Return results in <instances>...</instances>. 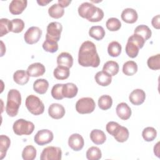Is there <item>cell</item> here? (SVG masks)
<instances>
[{"label":"cell","instance_id":"7c38bea8","mask_svg":"<svg viewBox=\"0 0 160 160\" xmlns=\"http://www.w3.org/2000/svg\"><path fill=\"white\" fill-rule=\"evenodd\" d=\"M65 109L60 104L52 103L48 108V114L53 119H59L62 118L65 114Z\"/></svg>","mask_w":160,"mask_h":160},{"label":"cell","instance_id":"4dcf8cb0","mask_svg":"<svg viewBox=\"0 0 160 160\" xmlns=\"http://www.w3.org/2000/svg\"><path fill=\"white\" fill-rule=\"evenodd\" d=\"M48 13L51 17L58 19L64 15V10L59 4H54L49 8Z\"/></svg>","mask_w":160,"mask_h":160},{"label":"cell","instance_id":"f1b7e54d","mask_svg":"<svg viewBox=\"0 0 160 160\" xmlns=\"http://www.w3.org/2000/svg\"><path fill=\"white\" fill-rule=\"evenodd\" d=\"M134 32V34H138L141 36L142 38H143V39L145 41L149 39L152 34V32L150 28L148 26L144 25V24L138 26L135 28Z\"/></svg>","mask_w":160,"mask_h":160},{"label":"cell","instance_id":"f35d334b","mask_svg":"<svg viewBox=\"0 0 160 160\" xmlns=\"http://www.w3.org/2000/svg\"><path fill=\"white\" fill-rule=\"evenodd\" d=\"M0 36L2 37L11 31V21L7 18H1L0 19Z\"/></svg>","mask_w":160,"mask_h":160},{"label":"cell","instance_id":"e575fe53","mask_svg":"<svg viewBox=\"0 0 160 160\" xmlns=\"http://www.w3.org/2000/svg\"><path fill=\"white\" fill-rule=\"evenodd\" d=\"M102 157L100 149L96 146L89 148L86 152V158L89 160H98Z\"/></svg>","mask_w":160,"mask_h":160},{"label":"cell","instance_id":"9a60e30c","mask_svg":"<svg viewBox=\"0 0 160 160\" xmlns=\"http://www.w3.org/2000/svg\"><path fill=\"white\" fill-rule=\"evenodd\" d=\"M46 71L45 66L40 62H34L29 66L27 72L29 76L38 77L44 74Z\"/></svg>","mask_w":160,"mask_h":160},{"label":"cell","instance_id":"83f0119b","mask_svg":"<svg viewBox=\"0 0 160 160\" xmlns=\"http://www.w3.org/2000/svg\"><path fill=\"white\" fill-rule=\"evenodd\" d=\"M89 34L91 37L95 39L96 40H101L105 36V31L104 28L101 26H93L89 31Z\"/></svg>","mask_w":160,"mask_h":160},{"label":"cell","instance_id":"4316f807","mask_svg":"<svg viewBox=\"0 0 160 160\" xmlns=\"http://www.w3.org/2000/svg\"><path fill=\"white\" fill-rule=\"evenodd\" d=\"M11 144V141L8 136L1 135L0 136V159H2L6 155V152Z\"/></svg>","mask_w":160,"mask_h":160},{"label":"cell","instance_id":"3957f363","mask_svg":"<svg viewBox=\"0 0 160 160\" xmlns=\"http://www.w3.org/2000/svg\"><path fill=\"white\" fill-rule=\"evenodd\" d=\"M26 106L31 114L36 116L42 114L44 111V105L42 101L38 96L33 94L26 98Z\"/></svg>","mask_w":160,"mask_h":160},{"label":"cell","instance_id":"8fae6325","mask_svg":"<svg viewBox=\"0 0 160 160\" xmlns=\"http://www.w3.org/2000/svg\"><path fill=\"white\" fill-rule=\"evenodd\" d=\"M84 141L81 135L78 133L71 134L68 139V145L74 151H78L82 149Z\"/></svg>","mask_w":160,"mask_h":160},{"label":"cell","instance_id":"f546056e","mask_svg":"<svg viewBox=\"0 0 160 160\" xmlns=\"http://www.w3.org/2000/svg\"><path fill=\"white\" fill-rule=\"evenodd\" d=\"M138 71V65L133 61L126 62L122 66V72L126 76H132Z\"/></svg>","mask_w":160,"mask_h":160},{"label":"cell","instance_id":"d6a6232c","mask_svg":"<svg viewBox=\"0 0 160 160\" xmlns=\"http://www.w3.org/2000/svg\"><path fill=\"white\" fill-rule=\"evenodd\" d=\"M121 45L118 41H112L108 47V52L112 57H118L121 52Z\"/></svg>","mask_w":160,"mask_h":160},{"label":"cell","instance_id":"60d3db41","mask_svg":"<svg viewBox=\"0 0 160 160\" xmlns=\"http://www.w3.org/2000/svg\"><path fill=\"white\" fill-rule=\"evenodd\" d=\"M63 86L64 84H56L53 86L51 89V95L54 99L61 100L64 98L62 94Z\"/></svg>","mask_w":160,"mask_h":160},{"label":"cell","instance_id":"30bf717a","mask_svg":"<svg viewBox=\"0 0 160 160\" xmlns=\"http://www.w3.org/2000/svg\"><path fill=\"white\" fill-rule=\"evenodd\" d=\"M54 136L52 131L49 129H41L38 131L34 138V142L39 145L44 146L51 142L53 139Z\"/></svg>","mask_w":160,"mask_h":160},{"label":"cell","instance_id":"e0dca14e","mask_svg":"<svg viewBox=\"0 0 160 160\" xmlns=\"http://www.w3.org/2000/svg\"><path fill=\"white\" fill-rule=\"evenodd\" d=\"M138 16L136 10L132 8H126L121 13L122 19L127 23H134L138 19Z\"/></svg>","mask_w":160,"mask_h":160},{"label":"cell","instance_id":"8992f818","mask_svg":"<svg viewBox=\"0 0 160 160\" xmlns=\"http://www.w3.org/2000/svg\"><path fill=\"white\" fill-rule=\"evenodd\" d=\"M62 30V26L60 22H52L49 23L47 26L46 40L58 42L60 39Z\"/></svg>","mask_w":160,"mask_h":160},{"label":"cell","instance_id":"8d00e7d4","mask_svg":"<svg viewBox=\"0 0 160 160\" xmlns=\"http://www.w3.org/2000/svg\"><path fill=\"white\" fill-rule=\"evenodd\" d=\"M142 136L146 141H152L156 138L157 131L152 127H147L143 129Z\"/></svg>","mask_w":160,"mask_h":160},{"label":"cell","instance_id":"7dc6e473","mask_svg":"<svg viewBox=\"0 0 160 160\" xmlns=\"http://www.w3.org/2000/svg\"><path fill=\"white\" fill-rule=\"evenodd\" d=\"M71 1H67V0H59L58 1V4L62 7V8H65L68 6V5L71 3Z\"/></svg>","mask_w":160,"mask_h":160},{"label":"cell","instance_id":"484cf974","mask_svg":"<svg viewBox=\"0 0 160 160\" xmlns=\"http://www.w3.org/2000/svg\"><path fill=\"white\" fill-rule=\"evenodd\" d=\"M54 76L59 80H64L69 76L70 71L67 67L62 66H58L54 70Z\"/></svg>","mask_w":160,"mask_h":160},{"label":"cell","instance_id":"7a4b0ae2","mask_svg":"<svg viewBox=\"0 0 160 160\" xmlns=\"http://www.w3.org/2000/svg\"><path fill=\"white\" fill-rule=\"evenodd\" d=\"M21 104V95L20 92L15 89H10L8 93L6 112L10 117L16 116Z\"/></svg>","mask_w":160,"mask_h":160},{"label":"cell","instance_id":"277c9868","mask_svg":"<svg viewBox=\"0 0 160 160\" xmlns=\"http://www.w3.org/2000/svg\"><path fill=\"white\" fill-rule=\"evenodd\" d=\"M12 129L14 132L17 135H29L33 132L34 125L31 121L19 119L14 122Z\"/></svg>","mask_w":160,"mask_h":160},{"label":"cell","instance_id":"c3c4849f","mask_svg":"<svg viewBox=\"0 0 160 160\" xmlns=\"http://www.w3.org/2000/svg\"><path fill=\"white\" fill-rule=\"evenodd\" d=\"M159 142H158L156 144V146H154V154L159 158Z\"/></svg>","mask_w":160,"mask_h":160},{"label":"cell","instance_id":"cb8c5ba5","mask_svg":"<svg viewBox=\"0 0 160 160\" xmlns=\"http://www.w3.org/2000/svg\"><path fill=\"white\" fill-rule=\"evenodd\" d=\"M129 134V133L128 129L126 127L119 125L115 131L113 136L117 141L119 142H123L128 140Z\"/></svg>","mask_w":160,"mask_h":160},{"label":"cell","instance_id":"52a82bcc","mask_svg":"<svg viewBox=\"0 0 160 160\" xmlns=\"http://www.w3.org/2000/svg\"><path fill=\"white\" fill-rule=\"evenodd\" d=\"M62 157V151L59 147L48 146L41 152V160H60Z\"/></svg>","mask_w":160,"mask_h":160},{"label":"cell","instance_id":"836d02e7","mask_svg":"<svg viewBox=\"0 0 160 160\" xmlns=\"http://www.w3.org/2000/svg\"><path fill=\"white\" fill-rule=\"evenodd\" d=\"M36 156V149L31 146L28 145L26 146L22 152V158L24 160H33Z\"/></svg>","mask_w":160,"mask_h":160},{"label":"cell","instance_id":"bcb514c9","mask_svg":"<svg viewBox=\"0 0 160 160\" xmlns=\"http://www.w3.org/2000/svg\"><path fill=\"white\" fill-rule=\"evenodd\" d=\"M159 21H160V18H159V14H158L157 16H154L151 21V24L152 25V26L154 28H155L156 29H159L160 28V23H159Z\"/></svg>","mask_w":160,"mask_h":160},{"label":"cell","instance_id":"ee69618b","mask_svg":"<svg viewBox=\"0 0 160 160\" xmlns=\"http://www.w3.org/2000/svg\"><path fill=\"white\" fill-rule=\"evenodd\" d=\"M128 41H131L134 42L139 47V49H141L143 47L146 41L141 36L136 34H134L128 38Z\"/></svg>","mask_w":160,"mask_h":160},{"label":"cell","instance_id":"2e32d148","mask_svg":"<svg viewBox=\"0 0 160 160\" xmlns=\"http://www.w3.org/2000/svg\"><path fill=\"white\" fill-rule=\"evenodd\" d=\"M116 114L122 120L128 119L131 115V109L126 102H121L116 108Z\"/></svg>","mask_w":160,"mask_h":160},{"label":"cell","instance_id":"d6986e66","mask_svg":"<svg viewBox=\"0 0 160 160\" xmlns=\"http://www.w3.org/2000/svg\"><path fill=\"white\" fill-rule=\"evenodd\" d=\"M95 81L100 86H107L112 81V76L104 71H99L95 75Z\"/></svg>","mask_w":160,"mask_h":160},{"label":"cell","instance_id":"5b68a950","mask_svg":"<svg viewBox=\"0 0 160 160\" xmlns=\"http://www.w3.org/2000/svg\"><path fill=\"white\" fill-rule=\"evenodd\" d=\"M96 104L92 98L86 97L79 99L76 103V110L79 114H89L94 111Z\"/></svg>","mask_w":160,"mask_h":160},{"label":"cell","instance_id":"f6af8a7d","mask_svg":"<svg viewBox=\"0 0 160 160\" xmlns=\"http://www.w3.org/2000/svg\"><path fill=\"white\" fill-rule=\"evenodd\" d=\"M119 124L118 122H114V121H110V122H108V124H106V129L109 134L113 136L115 131L119 127Z\"/></svg>","mask_w":160,"mask_h":160},{"label":"cell","instance_id":"ffe728a7","mask_svg":"<svg viewBox=\"0 0 160 160\" xmlns=\"http://www.w3.org/2000/svg\"><path fill=\"white\" fill-rule=\"evenodd\" d=\"M78 88L74 83L68 82L64 84L62 88V94L64 98H72L77 95Z\"/></svg>","mask_w":160,"mask_h":160},{"label":"cell","instance_id":"7402d4cb","mask_svg":"<svg viewBox=\"0 0 160 160\" xmlns=\"http://www.w3.org/2000/svg\"><path fill=\"white\" fill-rule=\"evenodd\" d=\"M13 79L19 85H24L29 80V76L24 70H18L13 74Z\"/></svg>","mask_w":160,"mask_h":160},{"label":"cell","instance_id":"6da1fadb","mask_svg":"<svg viewBox=\"0 0 160 160\" xmlns=\"http://www.w3.org/2000/svg\"><path fill=\"white\" fill-rule=\"evenodd\" d=\"M78 62L84 67L97 68L100 64V59L96 51V45L90 41L81 44L78 52Z\"/></svg>","mask_w":160,"mask_h":160},{"label":"cell","instance_id":"74e56055","mask_svg":"<svg viewBox=\"0 0 160 160\" xmlns=\"http://www.w3.org/2000/svg\"><path fill=\"white\" fill-rule=\"evenodd\" d=\"M148 67L152 70H158L160 69V54L152 56L147 61Z\"/></svg>","mask_w":160,"mask_h":160},{"label":"cell","instance_id":"7bdbcfd3","mask_svg":"<svg viewBox=\"0 0 160 160\" xmlns=\"http://www.w3.org/2000/svg\"><path fill=\"white\" fill-rule=\"evenodd\" d=\"M42 48L47 52H55L58 49V44L57 42H52L48 40H45L42 44Z\"/></svg>","mask_w":160,"mask_h":160},{"label":"cell","instance_id":"5bb4252c","mask_svg":"<svg viewBox=\"0 0 160 160\" xmlns=\"http://www.w3.org/2000/svg\"><path fill=\"white\" fill-rule=\"evenodd\" d=\"M146 98L145 92L141 89L133 90L129 94V99L130 102L134 105H140L142 104Z\"/></svg>","mask_w":160,"mask_h":160},{"label":"cell","instance_id":"d590c367","mask_svg":"<svg viewBox=\"0 0 160 160\" xmlns=\"http://www.w3.org/2000/svg\"><path fill=\"white\" fill-rule=\"evenodd\" d=\"M125 50H126V52L127 55L129 57H130L131 58H134L138 56V54L139 53V48L134 42H132L131 41H128V42L126 45Z\"/></svg>","mask_w":160,"mask_h":160},{"label":"cell","instance_id":"d4e9b609","mask_svg":"<svg viewBox=\"0 0 160 160\" xmlns=\"http://www.w3.org/2000/svg\"><path fill=\"white\" fill-rule=\"evenodd\" d=\"M119 65L118 62L114 61H107L103 66L102 71L111 76H115L119 72Z\"/></svg>","mask_w":160,"mask_h":160},{"label":"cell","instance_id":"1f68e13d","mask_svg":"<svg viewBox=\"0 0 160 160\" xmlns=\"http://www.w3.org/2000/svg\"><path fill=\"white\" fill-rule=\"evenodd\" d=\"M112 104V98L109 95H102L98 99V106L102 110H108Z\"/></svg>","mask_w":160,"mask_h":160},{"label":"cell","instance_id":"ab89813d","mask_svg":"<svg viewBox=\"0 0 160 160\" xmlns=\"http://www.w3.org/2000/svg\"><path fill=\"white\" fill-rule=\"evenodd\" d=\"M106 26L108 29H109V31H116L121 28V22L118 18H111L107 20L106 22Z\"/></svg>","mask_w":160,"mask_h":160},{"label":"cell","instance_id":"b9f144b4","mask_svg":"<svg viewBox=\"0 0 160 160\" xmlns=\"http://www.w3.org/2000/svg\"><path fill=\"white\" fill-rule=\"evenodd\" d=\"M24 28V22L21 19H13L11 20V31L15 33L21 32Z\"/></svg>","mask_w":160,"mask_h":160},{"label":"cell","instance_id":"ac0fdd59","mask_svg":"<svg viewBox=\"0 0 160 160\" xmlns=\"http://www.w3.org/2000/svg\"><path fill=\"white\" fill-rule=\"evenodd\" d=\"M57 63L58 66H62L68 68H71L73 64L72 56L67 52H62L58 55Z\"/></svg>","mask_w":160,"mask_h":160},{"label":"cell","instance_id":"9c48e42d","mask_svg":"<svg viewBox=\"0 0 160 160\" xmlns=\"http://www.w3.org/2000/svg\"><path fill=\"white\" fill-rule=\"evenodd\" d=\"M42 35L41 29L36 26H32L26 31L24 35V39L26 43L33 44L39 41Z\"/></svg>","mask_w":160,"mask_h":160},{"label":"cell","instance_id":"44dd1931","mask_svg":"<svg viewBox=\"0 0 160 160\" xmlns=\"http://www.w3.org/2000/svg\"><path fill=\"white\" fill-rule=\"evenodd\" d=\"M91 140L95 144H102L106 140V136L104 132L99 129H93L90 133Z\"/></svg>","mask_w":160,"mask_h":160},{"label":"cell","instance_id":"4fadbf2b","mask_svg":"<svg viewBox=\"0 0 160 160\" xmlns=\"http://www.w3.org/2000/svg\"><path fill=\"white\" fill-rule=\"evenodd\" d=\"M27 4L26 0H12L9 4V11L14 15L20 14L26 8Z\"/></svg>","mask_w":160,"mask_h":160},{"label":"cell","instance_id":"681fc988","mask_svg":"<svg viewBox=\"0 0 160 160\" xmlns=\"http://www.w3.org/2000/svg\"><path fill=\"white\" fill-rule=\"evenodd\" d=\"M51 1V0H40V1H37V2L40 5V6H46V4H48L49 2H50Z\"/></svg>","mask_w":160,"mask_h":160},{"label":"cell","instance_id":"ba28073f","mask_svg":"<svg viewBox=\"0 0 160 160\" xmlns=\"http://www.w3.org/2000/svg\"><path fill=\"white\" fill-rule=\"evenodd\" d=\"M98 8L92 3L84 2L79 6L78 13L81 17L86 18L89 21L97 11Z\"/></svg>","mask_w":160,"mask_h":160},{"label":"cell","instance_id":"603a6c76","mask_svg":"<svg viewBox=\"0 0 160 160\" xmlns=\"http://www.w3.org/2000/svg\"><path fill=\"white\" fill-rule=\"evenodd\" d=\"M49 88V82L45 79H38L33 84L34 91L40 94H45Z\"/></svg>","mask_w":160,"mask_h":160}]
</instances>
